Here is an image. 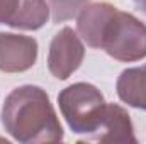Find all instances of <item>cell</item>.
<instances>
[{
    "label": "cell",
    "instance_id": "obj_1",
    "mask_svg": "<svg viewBox=\"0 0 146 144\" xmlns=\"http://www.w3.org/2000/svg\"><path fill=\"white\" fill-rule=\"evenodd\" d=\"M76 32L87 46L121 63L146 58V24L109 2L87 3L76 15Z\"/></svg>",
    "mask_w": 146,
    "mask_h": 144
},
{
    "label": "cell",
    "instance_id": "obj_2",
    "mask_svg": "<svg viewBox=\"0 0 146 144\" xmlns=\"http://www.w3.org/2000/svg\"><path fill=\"white\" fill-rule=\"evenodd\" d=\"M0 120L7 134L17 143H60L63 127L46 90L37 85H21L3 100Z\"/></svg>",
    "mask_w": 146,
    "mask_h": 144
},
{
    "label": "cell",
    "instance_id": "obj_3",
    "mask_svg": "<svg viewBox=\"0 0 146 144\" xmlns=\"http://www.w3.org/2000/svg\"><path fill=\"white\" fill-rule=\"evenodd\" d=\"M58 105L73 134L82 136L80 143H87V139L99 129L107 102L95 85L78 81L60 92Z\"/></svg>",
    "mask_w": 146,
    "mask_h": 144
},
{
    "label": "cell",
    "instance_id": "obj_4",
    "mask_svg": "<svg viewBox=\"0 0 146 144\" xmlns=\"http://www.w3.org/2000/svg\"><path fill=\"white\" fill-rule=\"evenodd\" d=\"M85 58L82 37L72 27L60 29L49 42L48 70L56 80H66L80 68Z\"/></svg>",
    "mask_w": 146,
    "mask_h": 144
},
{
    "label": "cell",
    "instance_id": "obj_5",
    "mask_svg": "<svg viewBox=\"0 0 146 144\" xmlns=\"http://www.w3.org/2000/svg\"><path fill=\"white\" fill-rule=\"evenodd\" d=\"M51 9L46 0H0V24L21 31H37L46 26Z\"/></svg>",
    "mask_w": 146,
    "mask_h": 144
},
{
    "label": "cell",
    "instance_id": "obj_6",
    "mask_svg": "<svg viewBox=\"0 0 146 144\" xmlns=\"http://www.w3.org/2000/svg\"><path fill=\"white\" fill-rule=\"evenodd\" d=\"M37 41L15 32H0V71L24 73L36 65Z\"/></svg>",
    "mask_w": 146,
    "mask_h": 144
},
{
    "label": "cell",
    "instance_id": "obj_7",
    "mask_svg": "<svg viewBox=\"0 0 146 144\" xmlns=\"http://www.w3.org/2000/svg\"><path fill=\"white\" fill-rule=\"evenodd\" d=\"M87 143H138L127 110L117 104H107L99 129Z\"/></svg>",
    "mask_w": 146,
    "mask_h": 144
},
{
    "label": "cell",
    "instance_id": "obj_8",
    "mask_svg": "<svg viewBox=\"0 0 146 144\" xmlns=\"http://www.w3.org/2000/svg\"><path fill=\"white\" fill-rule=\"evenodd\" d=\"M115 92L127 107L146 112V65L124 70L115 81Z\"/></svg>",
    "mask_w": 146,
    "mask_h": 144
},
{
    "label": "cell",
    "instance_id": "obj_9",
    "mask_svg": "<svg viewBox=\"0 0 146 144\" xmlns=\"http://www.w3.org/2000/svg\"><path fill=\"white\" fill-rule=\"evenodd\" d=\"M90 0H48L53 22H65L78 15Z\"/></svg>",
    "mask_w": 146,
    "mask_h": 144
},
{
    "label": "cell",
    "instance_id": "obj_10",
    "mask_svg": "<svg viewBox=\"0 0 146 144\" xmlns=\"http://www.w3.org/2000/svg\"><path fill=\"white\" fill-rule=\"evenodd\" d=\"M134 3H136V7L141 10V12H145L146 14V0H133Z\"/></svg>",
    "mask_w": 146,
    "mask_h": 144
}]
</instances>
